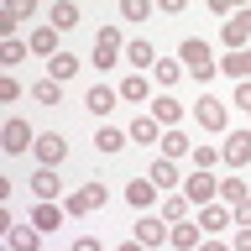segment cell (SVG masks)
I'll use <instances>...</instances> for the list:
<instances>
[{
  "mask_svg": "<svg viewBox=\"0 0 251 251\" xmlns=\"http://www.w3.org/2000/svg\"><path fill=\"white\" fill-rule=\"evenodd\" d=\"M220 74H230L235 84H251V47H235L220 58Z\"/></svg>",
  "mask_w": 251,
  "mask_h": 251,
  "instance_id": "cell-17",
  "label": "cell"
},
{
  "mask_svg": "<svg viewBox=\"0 0 251 251\" xmlns=\"http://www.w3.org/2000/svg\"><path fill=\"white\" fill-rule=\"evenodd\" d=\"M63 31H52V26H37V31H31V37H26V47H31V52H37V58H47V63H52V58H58V52H63Z\"/></svg>",
  "mask_w": 251,
  "mask_h": 251,
  "instance_id": "cell-15",
  "label": "cell"
},
{
  "mask_svg": "<svg viewBox=\"0 0 251 251\" xmlns=\"http://www.w3.org/2000/svg\"><path fill=\"white\" fill-rule=\"evenodd\" d=\"M147 115H152L157 126H168V131H173V126L183 121V105H178V100H173V94L162 89V94H152V110H147Z\"/></svg>",
  "mask_w": 251,
  "mask_h": 251,
  "instance_id": "cell-14",
  "label": "cell"
},
{
  "mask_svg": "<svg viewBox=\"0 0 251 251\" xmlns=\"http://www.w3.org/2000/svg\"><path fill=\"white\" fill-rule=\"evenodd\" d=\"M230 215H235V230H241V225H251V199H246V204H235Z\"/></svg>",
  "mask_w": 251,
  "mask_h": 251,
  "instance_id": "cell-37",
  "label": "cell"
},
{
  "mask_svg": "<svg viewBox=\"0 0 251 251\" xmlns=\"http://www.w3.org/2000/svg\"><path fill=\"white\" fill-rule=\"evenodd\" d=\"M31 194H37V204H58V194H63L58 168H37L31 173Z\"/></svg>",
  "mask_w": 251,
  "mask_h": 251,
  "instance_id": "cell-13",
  "label": "cell"
},
{
  "mask_svg": "<svg viewBox=\"0 0 251 251\" xmlns=\"http://www.w3.org/2000/svg\"><path fill=\"white\" fill-rule=\"evenodd\" d=\"M31 100H37V105H47V110H52V105H58V100H63V89H58V84H52V78H42V84H31Z\"/></svg>",
  "mask_w": 251,
  "mask_h": 251,
  "instance_id": "cell-33",
  "label": "cell"
},
{
  "mask_svg": "<svg viewBox=\"0 0 251 251\" xmlns=\"http://www.w3.org/2000/svg\"><path fill=\"white\" fill-rule=\"evenodd\" d=\"M168 241H173V246H178V251H199L204 230H199V225H194V220H178V225H173V230H168Z\"/></svg>",
  "mask_w": 251,
  "mask_h": 251,
  "instance_id": "cell-19",
  "label": "cell"
},
{
  "mask_svg": "<svg viewBox=\"0 0 251 251\" xmlns=\"http://www.w3.org/2000/svg\"><path fill=\"white\" fill-rule=\"evenodd\" d=\"M251 37V11H230L225 16V31H220V42H225V52H235V47H246Z\"/></svg>",
  "mask_w": 251,
  "mask_h": 251,
  "instance_id": "cell-6",
  "label": "cell"
},
{
  "mask_svg": "<svg viewBox=\"0 0 251 251\" xmlns=\"http://www.w3.org/2000/svg\"><path fill=\"white\" fill-rule=\"evenodd\" d=\"M183 194H188V204H194V209H204V204L220 199V178H215V173H204V168H194V173L183 178Z\"/></svg>",
  "mask_w": 251,
  "mask_h": 251,
  "instance_id": "cell-4",
  "label": "cell"
},
{
  "mask_svg": "<svg viewBox=\"0 0 251 251\" xmlns=\"http://www.w3.org/2000/svg\"><path fill=\"white\" fill-rule=\"evenodd\" d=\"M115 251H147V246H141L136 235H131V241H121V246H115Z\"/></svg>",
  "mask_w": 251,
  "mask_h": 251,
  "instance_id": "cell-41",
  "label": "cell"
},
{
  "mask_svg": "<svg viewBox=\"0 0 251 251\" xmlns=\"http://www.w3.org/2000/svg\"><path fill=\"white\" fill-rule=\"evenodd\" d=\"M194 121H199L204 131H225V105H220L215 94H204L199 105H194Z\"/></svg>",
  "mask_w": 251,
  "mask_h": 251,
  "instance_id": "cell-16",
  "label": "cell"
},
{
  "mask_svg": "<svg viewBox=\"0 0 251 251\" xmlns=\"http://www.w3.org/2000/svg\"><path fill=\"white\" fill-rule=\"evenodd\" d=\"M126 58L136 63V68H157V58H162V52H157L152 42H126Z\"/></svg>",
  "mask_w": 251,
  "mask_h": 251,
  "instance_id": "cell-29",
  "label": "cell"
},
{
  "mask_svg": "<svg viewBox=\"0 0 251 251\" xmlns=\"http://www.w3.org/2000/svg\"><path fill=\"white\" fill-rule=\"evenodd\" d=\"M115 89H121V100H152V78L147 74H126V84H115Z\"/></svg>",
  "mask_w": 251,
  "mask_h": 251,
  "instance_id": "cell-25",
  "label": "cell"
},
{
  "mask_svg": "<svg viewBox=\"0 0 251 251\" xmlns=\"http://www.w3.org/2000/svg\"><path fill=\"white\" fill-rule=\"evenodd\" d=\"M178 78H183V63H178V58H157L152 84H178Z\"/></svg>",
  "mask_w": 251,
  "mask_h": 251,
  "instance_id": "cell-30",
  "label": "cell"
},
{
  "mask_svg": "<svg viewBox=\"0 0 251 251\" xmlns=\"http://www.w3.org/2000/svg\"><path fill=\"white\" fill-rule=\"evenodd\" d=\"M89 63L100 68V74H110V68L121 63V26H100V31H94V52H89Z\"/></svg>",
  "mask_w": 251,
  "mask_h": 251,
  "instance_id": "cell-1",
  "label": "cell"
},
{
  "mask_svg": "<svg viewBox=\"0 0 251 251\" xmlns=\"http://www.w3.org/2000/svg\"><path fill=\"white\" fill-rule=\"evenodd\" d=\"M126 199L136 204V209H152L157 204V183L152 178H131V183H126Z\"/></svg>",
  "mask_w": 251,
  "mask_h": 251,
  "instance_id": "cell-21",
  "label": "cell"
},
{
  "mask_svg": "<svg viewBox=\"0 0 251 251\" xmlns=\"http://www.w3.org/2000/svg\"><path fill=\"white\" fill-rule=\"evenodd\" d=\"M74 74H78V58H74V52H58V58L47 63V78H52V84H68Z\"/></svg>",
  "mask_w": 251,
  "mask_h": 251,
  "instance_id": "cell-28",
  "label": "cell"
},
{
  "mask_svg": "<svg viewBox=\"0 0 251 251\" xmlns=\"http://www.w3.org/2000/svg\"><path fill=\"white\" fill-rule=\"evenodd\" d=\"M74 251H105V246H100L94 235H78V241H74Z\"/></svg>",
  "mask_w": 251,
  "mask_h": 251,
  "instance_id": "cell-40",
  "label": "cell"
},
{
  "mask_svg": "<svg viewBox=\"0 0 251 251\" xmlns=\"http://www.w3.org/2000/svg\"><path fill=\"white\" fill-rule=\"evenodd\" d=\"M115 100H121L115 84H89V89H84V110H89V115H110Z\"/></svg>",
  "mask_w": 251,
  "mask_h": 251,
  "instance_id": "cell-10",
  "label": "cell"
},
{
  "mask_svg": "<svg viewBox=\"0 0 251 251\" xmlns=\"http://www.w3.org/2000/svg\"><path fill=\"white\" fill-rule=\"evenodd\" d=\"M168 230H173V225H168L162 215H141V220H136V241H141L147 251L162 246V241H168Z\"/></svg>",
  "mask_w": 251,
  "mask_h": 251,
  "instance_id": "cell-12",
  "label": "cell"
},
{
  "mask_svg": "<svg viewBox=\"0 0 251 251\" xmlns=\"http://www.w3.org/2000/svg\"><path fill=\"white\" fill-rule=\"evenodd\" d=\"M63 215H68L63 204H37V209H31V225H37L42 235H52V230L63 225Z\"/></svg>",
  "mask_w": 251,
  "mask_h": 251,
  "instance_id": "cell-20",
  "label": "cell"
},
{
  "mask_svg": "<svg viewBox=\"0 0 251 251\" xmlns=\"http://www.w3.org/2000/svg\"><path fill=\"white\" fill-rule=\"evenodd\" d=\"M199 251H235V246H230V241H220V235H204Z\"/></svg>",
  "mask_w": 251,
  "mask_h": 251,
  "instance_id": "cell-36",
  "label": "cell"
},
{
  "mask_svg": "<svg viewBox=\"0 0 251 251\" xmlns=\"http://www.w3.org/2000/svg\"><path fill=\"white\" fill-rule=\"evenodd\" d=\"M220 152H225V168H251V131H230Z\"/></svg>",
  "mask_w": 251,
  "mask_h": 251,
  "instance_id": "cell-9",
  "label": "cell"
},
{
  "mask_svg": "<svg viewBox=\"0 0 251 251\" xmlns=\"http://www.w3.org/2000/svg\"><path fill=\"white\" fill-rule=\"evenodd\" d=\"M26 52H31V47H26V37H11V42H0V63H5V68H16Z\"/></svg>",
  "mask_w": 251,
  "mask_h": 251,
  "instance_id": "cell-32",
  "label": "cell"
},
{
  "mask_svg": "<svg viewBox=\"0 0 251 251\" xmlns=\"http://www.w3.org/2000/svg\"><path fill=\"white\" fill-rule=\"evenodd\" d=\"M0 147H5V157H21V152H31V147H37V131H31L21 115H11V121L0 126Z\"/></svg>",
  "mask_w": 251,
  "mask_h": 251,
  "instance_id": "cell-3",
  "label": "cell"
},
{
  "mask_svg": "<svg viewBox=\"0 0 251 251\" xmlns=\"http://www.w3.org/2000/svg\"><path fill=\"white\" fill-rule=\"evenodd\" d=\"M188 209H194V204H188V194H168V204H162V220H168V225H178V220H188Z\"/></svg>",
  "mask_w": 251,
  "mask_h": 251,
  "instance_id": "cell-31",
  "label": "cell"
},
{
  "mask_svg": "<svg viewBox=\"0 0 251 251\" xmlns=\"http://www.w3.org/2000/svg\"><path fill=\"white\" fill-rule=\"evenodd\" d=\"M31 152H37V168H58L63 157H68V141H63L58 131H42V136H37V147H31Z\"/></svg>",
  "mask_w": 251,
  "mask_h": 251,
  "instance_id": "cell-5",
  "label": "cell"
},
{
  "mask_svg": "<svg viewBox=\"0 0 251 251\" xmlns=\"http://www.w3.org/2000/svg\"><path fill=\"white\" fill-rule=\"evenodd\" d=\"M147 178H152V183H157V194H178V183H183L188 173H183V168H173L168 157H157V162H152V173H147Z\"/></svg>",
  "mask_w": 251,
  "mask_h": 251,
  "instance_id": "cell-11",
  "label": "cell"
},
{
  "mask_svg": "<svg viewBox=\"0 0 251 251\" xmlns=\"http://www.w3.org/2000/svg\"><path fill=\"white\" fill-rule=\"evenodd\" d=\"M157 152L168 157V162H178V157H194V147H188V136L173 126V131H162V141H157Z\"/></svg>",
  "mask_w": 251,
  "mask_h": 251,
  "instance_id": "cell-18",
  "label": "cell"
},
{
  "mask_svg": "<svg viewBox=\"0 0 251 251\" xmlns=\"http://www.w3.org/2000/svg\"><path fill=\"white\" fill-rule=\"evenodd\" d=\"M178 63H183L188 74H194V68H215V58H209V42H199V37H183V42H178Z\"/></svg>",
  "mask_w": 251,
  "mask_h": 251,
  "instance_id": "cell-7",
  "label": "cell"
},
{
  "mask_svg": "<svg viewBox=\"0 0 251 251\" xmlns=\"http://www.w3.org/2000/svg\"><path fill=\"white\" fill-rule=\"evenodd\" d=\"M105 199H110V188H105V183H84V188H74V194L63 199V209L84 220V215H100V209H105Z\"/></svg>",
  "mask_w": 251,
  "mask_h": 251,
  "instance_id": "cell-2",
  "label": "cell"
},
{
  "mask_svg": "<svg viewBox=\"0 0 251 251\" xmlns=\"http://www.w3.org/2000/svg\"><path fill=\"white\" fill-rule=\"evenodd\" d=\"M121 16L131 21V26H141V21L152 16V5H147V0H121Z\"/></svg>",
  "mask_w": 251,
  "mask_h": 251,
  "instance_id": "cell-34",
  "label": "cell"
},
{
  "mask_svg": "<svg viewBox=\"0 0 251 251\" xmlns=\"http://www.w3.org/2000/svg\"><path fill=\"white\" fill-rule=\"evenodd\" d=\"M220 199L230 204V209H235V204H246V199H251L246 178H241V173H230V178H220Z\"/></svg>",
  "mask_w": 251,
  "mask_h": 251,
  "instance_id": "cell-23",
  "label": "cell"
},
{
  "mask_svg": "<svg viewBox=\"0 0 251 251\" xmlns=\"http://www.w3.org/2000/svg\"><path fill=\"white\" fill-rule=\"evenodd\" d=\"M37 241H42L37 225H11V235H5V246H11V251H37Z\"/></svg>",
  "mask_w": 251,
  "mask_h": 251,
  "instance_id": "cell-26",
  "label": "cell"
},
{
  "mask_svg": "<svg viewBox=\"0 0 251 251\" xmlns=\"http://www.w3.org/2000/svg\"><path fill=\"white\" fill-rule=\"evenodd\" d=\"M230 246H235V251H251V225H241V230H235Z\"/></svg>",
  "mask_w": 251,
  "mask_h": 251,
  "instance_id": "cell-38",
  "label": "cell"
},
{
  "mask_svg": "<svg viewBox=\"0 0 251 251\" xmlns=\"http://www.w3.org/2000/svg\"><path fill=\"white\" fill-rule=\"evenodd\" d=\"M194 225H199L204 235H225L235 225V215H230V209H220V204H204L199 215H194Z\"/></svg>",
  "mask_w": 251,
  "mask_h": 251,
  "instance_id": "cell-8",
  "label": "cell"
},
{
  "mask_svg": "<svg viewBox=\"0 0 251 251\" xmlns=\"http://www.w3.org/2000/svg\"><path fill=\"white\" fill-rule=\"evenodd\" d=\"M126 141H131V131H121V126H100V131H94V147H100V152H121Z\"/></svg>",
  "mask_w": 251,
  "mask_h": 251,
  "instance_id": "cell-27",
  "label": "cell"
},
{
  "mask_svg": "<svg viewBox=\"0 0 251 251\" xmlns=\"http://www.w3.org/2000/svg\"><path fill=\"white\" fill-rule=\"evenodd\" d=\"M131 141H136V147H157V141H162V126H157L152 115H136V121H131Z\"/></svg>",
  "mask_w": 251,
  "mask_h": 251,
  "instance_id": "cell-22",
  "label": "cell"
},
{
  "mask_svg": "<svg viewBox=\"0 0 251 251\" xmlns=\"http://www.w3.org/2000/svg\"><path fill=\"white\" fill-rule=\"evenodd\" d=\"M220 162H225V152H215V147H194V168H204V173H215Z\"/></svg>",
  "mask_w": 251,
  "mask_h": 251,
  "instance_id": "cell-35",
  "label": "cell"
},
{
  "mask_svg": "<svg viewBox=\"0 0 251 251\" xmlns=\"http://www.w3.org/2000/svg\"><path fill=\"white\" fill-rule=\"evenodd\" d=\"M47 26H52V31H68V26H78V5H74V0H58V5L47 11Z\"/></svg>",
  "mask_w": 251,
  "mask_h": 251,
  "instance_id": "cell-24",
  "label": "cell"
},
{
  "mask_svg": "<svg viewBox=\"0 0 251 251\" xmlns=\"http://www.w3.org/2000/svg\"><path fill=\"white\" fill-rule=\"evenodd\" d=\"M235 105H241V110H251V84H235Z\"/></svg>",
  "mask_w": 251,
  "mask_h": 251,
  "instance_id": "cell-39",
  "label": "cell"
}]
</instances>
